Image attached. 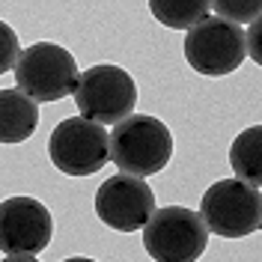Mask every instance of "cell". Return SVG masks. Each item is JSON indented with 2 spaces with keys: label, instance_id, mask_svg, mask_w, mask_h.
Returning a JSON list of instances; mask_svg holds the SVG:
<instances>
[{
  "label": "cell",
  "instance_id": "obj_2",
  "mask_svg": "<svg viewBox=\"0 0 262 262\" xmlns=\"http://www.w3.org/2000/svg\"><path fill=\"white\" fill-rule=\"evenodd\" d=\"M78 60L72 51L54 42H36L18 54L15 63V90L30 101H60L75 93L78 83Z\"/></svg>",
  "mask_w": 262,
  "mask_h": 262
},
{
  "label": "cell",
  "instance_id": "obj_5",
  "mask_svg": "<svg viewBox=\"0 0 262 262\" xmlns=\"http://www.w3.org/2000/svg\"><path fill=\"white\" fill-rule=\"evenodd\" d=\"M209 229L185 206L155 209L143 227V247L155 262H196L206 253Z\"/></svg>",
  "mask_w": 262,
  "mask_h": 262
},
{
  "label": "cell",
  "instance_id": "obj_10",
  "mask_svg": "<svg viewBox=\"0 0 262 262\" xmlns=\"http://www.w3.org/2000/svg\"><path fill=\"white\" fill-rule=\"evenodd\" d=\"M39 125V107L36 101L12 90H0V143H24L33 137Z\"/></svg>",
  "mask_w": 262,
  "mask_h": 262
},
{
  "label": "cell",
  "instance_id": "obj_6",
  "mask_svg": "<svg viewBox=\"0 0 262 262\" xmlns=\"http://www.w3.org/2000/svg\"><path fill=\"white\" fill-rule=\"evenodd\" d=\"M48 155L51 164L66 176H75V179L93 176L111 161L107 131L83 116H69L51 131Z\"/></svg>",
  "mask_w": 262,
  "mask_h": 262
},
{
  "label": "cell",
  "instance_id": "obj_17",
  "mask_svg": "<svg viewBox=\"0 0 262 262\" xmlns=\"http://www.w3.org/2000/svg\"><path fill=\"white\" fill-rule=\"evenodd\" d=\"M63 262H96V259H90V256H72V259H63Z\"/></svg>",
  "mask_w": 262,
  "mask_h": 262
},
{
  "label": "cell",
  "instance_id": "obj_13",
  "mask_svg": "<svg viewBox=\"0 0 262 262\" xmlns=\"http://www.w3.org/2000/svg\"><path fill=\"white\" fill-rule=\"evenodd\" d=\"M209 12H214V18L227 21V24H253L262 15V0H214L209 3Z\"/></svg>",
  "mask_w": 262,
  "mask_h": 262
},
{
  "label": "cell",
  "instance_id": "obj_4",
  "mask_svg": "<svg viewBox=\"0 0 262 262\" xmlns=\"http://www.w3.org/2000/svg\"><path fill=\"white\" fill-rule=\"evenodd\" d=\"M203 227L221 238H245L262 227V194L238 179H221L200 200Z\"/></svg>",
  "mask_w": 262,
  "mask_h": 262
},
{
  "label": "cell",
  "instance_id": "obj_8",
  "mask_svg": "<svg viewBox=\"0 0 262 262\" xmlns=\"http://www.w3.org/2000/svg\"><path fill=\"white\" fill-rule=\"evenodd\" d=\"M54 238V217L36 196H9L0 203V250L6 256H36Z\"/></svg>",
  "mask_w": 262,
  "mask_h": 262
},
{
  "label": "cell",
  "instance_id": "obj_12",
  "mask_svg": "<svg viewBox=\"0 0 262 262\" xmlns=\"http://www.w3.org/2000/svg\"><path fill=\"white\" fill-rule=\"evenodd\" d=\"M149 12L155 15V21H161L164 27L188 33L203 18H209V3L206 0H152Z\"/></svg>",
  "mask_w": 262,
  "mask_h": 262
},
{
  "label": "cell",
  "instance_id": "obj_9",
  "mask_svg": "<svg viewBox=\"0 0 262 262\" xmlns=\"http://www.w3.org/2000/svg\"><path fill=\"white\" fill-rule=\"evenodd\" d=\"M155 212V191L146 179L116 173L104 179L96 191V214L104 227L116 232H137L146 227Z\"/></svg>",
  "mask_w": 262,
  "mask_h": 262
},
{
  "label": "cell",
  "instance_id": "obj_11",
  "mask_svg": "<svg viewBox=\"0 0 262 262\" xmlns=\"http://www.w3.org/2000/svg\"><path fill=\"white\" fill-rule=\"evenodd\" d=\"M229 167L238 182L250 188L262 185V125L238 131V137L229 146Z\"/></svg>",
  "mask_w": 262,
  "mask_h": 262
},
{
  "label": "cell",
  "instance_id": "obj_3",
  "mask_svg": "<svg viewBox=\"0 0 262 262\" xmlns=\"http://www.w3.org/2000/svg\"><path fill=\"white\" fill-rule=\"evenodd\" d=\"M75 104L83 119L96 125H116L128 119L137 107V83L119 66H93L78 75Z\"/></svg>",
  "mask_w": 262,
  "mask_h": 262
},
{
  "label": "cell",
  "instance_id": "obj_16",
  "mask_svg": "<svg viewBox=\"0 0 262 262\" xmlns=\"http://www.w3.org/2000/svg\"><path fill=\"white\" fill-rule=\"evenodd\" d=\"M0 262H39L36 256H6V259H0Z\"/></svg>",
  "mask_w": 262,
  "mask_h": 262
},
{
  "label": "cell",
  "instance_id": "obj_15",
  "mask_svg": "<svg viewBox=\"0 0 262 262\" xmlns=\"http://www.w3.org/2000/svg\"><path fill=\"white\" fill-rule=\"evenodd\" d=\"M245 54L253 63L262 66V18H256L245 30Z\"/></svg>",
  "mask_w": 262,
  "mask_h": 262
},
{
  "label": "cell",
  "instance_id": "obj_1",
  "mask_svg": "<svg viewBox=\"0 0 262 262\" xmlns=\"http://www.w3.org/2000/svg\"><path fill=\"white\" fill-rule=\"evenodd\" d=\"M111 161L122 176L146 179L161 173L173 158V134L158 116L131 114L128 119L116 122L107 134Z\"/></svg>",
  "mask_w": 262,
  "mask_h": 262
},
{
  "label": "cell",
  "instance_id": "obj_14",
  "mask_svg": "<svg viewBox=\"0 0 262 262\" xmlns=\"http://www.w3.org/2000/svg\"><path fill=\"white\" fill-rule=\"evenodd\" d=\"M18 54H21V42H18V33L0 21V75H6L9 69H15Z\"/></svg>",
  "mask_w": 262,
  "mask_h": 262
},
{
  "label": "cell",
  "instance_id": "obj_7",
  "mask_svg": "<svg viewBox=\"0 0 262 262\" xmlns=\"http://www.w3.org/2000/svg\"><path fill=\"white\" fill-rule=\"evenodd\" d=\"M245 30L221 18H203L196 27L185 33V60L206 78L232 75L245 63Z\"/></svg>",
  "mask_w": 262,
  "mask_h": 262
}]
</instances>
